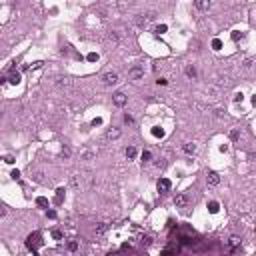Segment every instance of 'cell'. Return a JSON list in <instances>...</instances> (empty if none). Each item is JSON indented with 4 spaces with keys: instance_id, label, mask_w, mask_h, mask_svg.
<instances>
[{
    "instance_id": "8",
    "label": "cell",
    "mask_w": 256,
    "mask_h": 256,
    "mask_svg": "<svg viewBox=\"0 0 256 256\" xmlns=\"http://www.w3.org/2000/svg\"><path fill=\"white\" fill-rule=\"evenodd\" d=\"M112 102H114L116 106H124V104H126V94H124V92H114Z\"/></svg>"
},
{
    "instance_id": "31",
    "label": "cell",
    "mask_w": 256,
    "mask_h": 256,
    "mask_svg": "<svg viewBox=\"0 0 256 256\" xmlns=\"http://www.w3.org/2000/svg\"><path fill=\"white\" fill-rule=\"evenodd\" d=\"M86 58H88L90 62H96V60H98V54H96V52H90V54L86 56Z\"/></svg>"
},
{
    "instance_id": "35",
    "label": "cell",
    "mask_w": 256,
    "mask_h": 256,
    "mask_svg": "<svg viewBox=\"0 0 256 256\" xmlns=\"http://www.w3.org/2000/svg\"><path fill=\"white\" fill-rule=\"evenodd\" d=\"M102 124V118H94V120H92V126H94V128H96V126H100Z\"/></svg>"
},
{
    "instance_id": "5",
    "label": "cell",
    "mask_w": 256,
    "mask_h": 256,
    "mask_svg": "<svg viewBox=\"0 0 256 256\" xmlns=\"http://www.w3.org/2000/svg\"><path fill=\"white\" fill-rule=\"evenodd\" d=\"M156 186H158V192H160V194H164V192H168V190L172 188V182L168 180V178H160Z\"/></svg>"
},
{
    "instance_id": "2",
    "label": "cell",
    "mask_w": 256,
    "mask_h": 256,
    "mask_svg": "<svg viewBox=\"0 0 256 256\" xmlns=\"http://www.w3.org/2000/svg\"><path fill=\"white\" fill-rule=\"evenodd\" d=\"M206 182H208V186H218V184H220L218 172H214V170H208V174H206Z\"/></svg>"
},
{
    "instance_id": "30",
    "label": "cell",
    "mask_w": 256,
    "mask_h": 256,
    "mask_svg": "<svg viewBox=\"0 0 256 256\" xmlns=\"http://www.w3.org/2000/svg\"><path fill=\"white\" fill-rule=\"evenodd\" d=\"M10 176H12V180H20V170H12Z\"/></svg>"
},
{
    "instance_id": "18",
    "label": "cell",
    "mask_w": 256,
    "mask_h": 256,
    "mask_svg": "<svg viewBox=\"0 0 256 256\" xmlns=\"http://www.w3.org/2000/svg\"><path fill=\"white\" fill-rule=\"evenodd\" d=\"M230 36H232V40H234V42H238V40H242V38H244V32H240V30H234Z\"/></svg>"
},
{
    "instance_id": "10",
    "label": "cell",
    "mask_w": 256,
    "mask_h": 256,
    "mask_svg": "<svg viewBox=\"0 0 256 256\" xmlns=\"http://www.w3.org/2000/svg\"><path fill=\"white\" fill-rule=\"evenodd\" d=\"M184 72H186V76H188V78H196V76H198V70H196V66H194V64H188Z\"/></svg>"
},
{
    "instance_id": "20",
    "label": "cell",
    "mask_w": 256,
    "mask_h": 256,
    "mask_svg": "<svg viewBox=\"0 0 256 256\" xmlns=\"http://www.w3.org/2000/svg\"><path fill=\"white\" fill-rule=\"evenodd\" d=\"M152 136H156V138H164V130L156 126V128H152Z\"/></svg>"
},
{
    "instance_id": "23",
    "label": "cell",
    "mask_w": 256,
    "mask_h": 256,
    "mask_svg": "<svg viewBox=\"0 0 256 256\" xmlns=\"http://www.w3.org/2000/svg\"><path fill=\"white\" fill-rule=\"evenodd\" d=\"M68 250L76 252V250H78V242H76V240H70V242H68Z\"/></svg>"
},
{
    "instance_id": "28",
    "label": "cell",
    "mask_w": 256,
    "mask_h": 256,
    "mask_svg": "<svg viewBox=\"0 0 256 256\" xmlns=\"http://www.w3.org/2000/svg\"><path fill=\"white\" fill-rule=\"evenodd\" d=\"M238 138H240V132L238 130H230V140H234V142H236Z\"/></svg>"
},
{
    "instance_id": "21",
    "label": "cell",
    "mask_w": 256,
    "mask_h": 256,
    "mask_svg": "<svg viewBox=\"0 0 256 256\" xmlns=\"http://www.w3.org/2000/svg\"><path fill=\"white\" fill-rule=\"evenodd\" d=\"M220 48H222V40H220V38H214V40H212V50H220Z\"/></svg>"
},
{
    "instance_id": "34",
    "label": "cell",
    "mask_w": 256,
    "mask_h": 256,
    "mask_svg": "<svg viewBox=\"0 0 256 256\" xmlns=\"http://www.w3.org/2000/svg\"><path fill=\"white\" fill-rule=\"evenodd\" d=\"M46 216H48V218H52V220H54V218H56V212H54V210H46Z\"/></svg>"
},
{
    "instance_id": "22",
    "label": "cell",
    "mask_w": 256,
    "mask_h": 256,
    "mask_svg": "<svg viewBox=\"0 0 256 256\" xmlns=\"http://www.w3.org/2000/svg\"><path fill=\"white\" fill-rule=\"evenodd\" d=\"M150 158H152V154H150V150H144V152H142V164H146V162H150Z\"/></svg>"
},
{
    "instance_id": "6",
    "label": "cell",
    "mask_w": 256,
    "mask_h": 256,
    "mask_svg": "<svg viewBox=\"0 0 256 256\" xmlns=\"http://www.w3.org/2000/svg\"><path fill=\"white\" fill-rule=\"evenodd\" d=\"M194 6H196L200 12H206V10L212 6V0H194Z\"/></svg>"
},
{
    "instance_id": "33",
    "label": "cell",
    "mask_w": 256,
    "mask_h": 256,
    "mask_svg": "<svg viewBox=\"0 0 256 256\" xmlns=\"http://www.w3.org/2000/svg\"><path fill=\"white\" fill-rule=\"evenodd\" d=\"M156 84H158V86H166L168 80H166V78H158V80H156Z\"/></svg>"
},
{
    "instance_id": "37",
    "label": "cell",
    "mask_w": 256,
    "mask_h": 256,
    "mask_svg": "<svg viewBox=\"0 0 256 256\" xmlns=\"http://www.w3.org/2000/svg\"><path fill=\"white\" fill-rule=\"evenodd\" d=\"M214 114H216V116H218V118H220V116H224V110H220V108H216V110H214Z\"/></svg>"
},
{
    "instance_id": "11",
    "label": "cell",
    "mask_w": 256,
    "mask_h": 256,
    "mask_svg": "<svg viewBox=\"0 0 256 256\" xmlns=\"http://www.w3.org/2000/svg\"><path fill=\"white\" fill-rule=\"evenodd\" d=\"M120 134H122V130H120V128H110L106 136H108L110 140H116V138H120Z\"/></svg>"
},
{
    "instance_id": "36",
    "label": "cell",
    "mask_w": 256,
    "mask_h": 256,
    "mask_svg": "<svg viewBox=\"0 0 256 256\" xmlns=\"http://www.w3.org/2000/svg\"><path fill=\"white\" fill-rule=\"evenodd\" d=\"M42 64H44V62H42V60H38V62H34V64H32V70H36V68H40Z\"/></svg>"
},
{
    "instance_id": "24",
    "label": "cell",
    "mask_w": 256,
    "mask_h": 256,
    "mask_svg": "<svg viewBox=\"0 0 256 256\" xmlns=\"http://www.w3.org/2000/svg\"><path fill=\"white\" fill-rule=\"evenodd\" d=\"M166 30H168V26H166V24H158V26H156V30H154V32H156V34H164Z\"/></svg>"
},
{
    "instance_id": "16",
    "label": "cell",
    "mask_w": 256,
    "mask_h": 256,
    "mask_svg": "<svg viewBox=\"0 0 256 256\" xmlns=\"http://www.w3.org/2000/svg\"><path fill=\"white\" fill-rule=\"evenodd\" d=\"M36 206H40V208H48V198L38 196V198H36Z\"/></svg>"
},
{
    "instance_id": "38",
    "label": "cell",
    "mask_w": 256,
    "mask_h": 256,
    "mask_svg": "<svg viewBox=\"0 0 256 256\" xmlns=\"http://www.w3.org/2000/svg\"><path fill=\"white\" fill-rule=\"evenodd\" d=\"M250 66H252V60H250V58L244 60V68H250Z\"/></svg>"
},
{
    "instance_id": "15",
    "label": "cell",
    "mask_w": 256,
    "mask_h": 256,
    "mask_svg": "<svg viewBox=\"0 0 256 256\" xmlns=\"http://www.w3.org/2000/svg\"><path fill=\"white\" fill-rule=\"evenodd\" d=\"M126 158H128V160H134L136 158V148L134 146H128V148H126Z\"/></svg>"
},
{
    "instance_id": "19",
    "label": "cell",
    "mask_w": 256,
    "mask_h": 256,
    "mask_svg": "<svg viewBox=\"0 0 256 256\" xmlns=\"http://www.w3.org/2000/svg\"><path fill=\"white\" fill-rule=\"evenodd\" d=\"M140 244H142L144 248H148L152 244V236H142V238H140Z\"/></svg>"
},
{
    "instance_id": "27",
    "label": "cell",
    "mask_w": 256,
    "mask_h": 256,
    "mask_svg": "<svg viewBox=\"0 0 256 256\" xmlns=\"http://www.w3.org/2000/svg\"><path fill=\"white\" fill-rule=\"evenodd\" d=\"M124 124H128V126H130V124H134V118H132L130 114H124Z\"/></svg>"
},
{
    "instance_id": "32",
    "label": "cell",
    "mask_w": 256,
    "mask_h": 256,
    "mask_svg": "<svg viewBox=\"0 0 256 256\" xmlns=\"http://www.w3.org/2000/svg\"><path fill=\"white\" fill-rule=\"evenodd\" d=\"M242 100H244V94L242 92H236L234 94V102H242Z\"/></svg>"
},
{
    "instance_id": "12",
    "label": "cell",
    "mask_w": 256,
    "mask_h": 256,
    "mask_svg": "<svg viewBox=\"0 0 256 256\" xmlns=\"http://www.w3.org/2000/svg\"><path fill=\"white\" fill-rule=\"evenodd\" d=\"M218 210H220V204L216 200H210L208 202V212H210V214H216Z\"/></svg>"
},
{
    "instance_id": "7",
    "label": "cell",
    "mask_w": 256,
    "mask_h": 256,
    "mask_svg": "<svg viewBox=\"0 0 256 256\" xmlns=\"http://www.w3.org/2000/svg\"><path fill=\"white\" fill-rule=\"evenodd\" d=\"M174 204H176V208H184L188 204V196L186 194H176L174 196Z\"/></svg>"
},
{
    "instance_id": "26",
    "label": "cell",
    "mask_w": 256,
    "mask_h": 256,
    "mask_svg": "<svg viewBox=\"0 0 256 256\" xmlns=\"http://www.w3.org/2000/svg\"><path fill=\"white\" fill-rule=\"evenodd\" d=\"M238 244H240V238H238V236H232V238H230V246H232V248H236Z\"/></svg>"
},
{
    "instance_id": "25",
    "label": "cell",
    "mask_w": 256,
    "mask_h": 256,
    "mask_svg": "<svg viewBox=\"0 0 256 256\" xmlns=\"http://www.w3.org/2000/svg\"><path fill=\"white\" fill-rule=\"evenodd\" d=\"M52 238H54V240H62V232H60L58 228H54V230H52Z\"/></svg>"
},
{
    "instance_id": "39",
    "label": "cell",
    "mask_w": 256,
    "mask_h": 256,
    "mask_svg": "<svg viewBox=\"0 0 256 256\" xmlns=\"http://www.w3.org/2000/svg\"><path fill=\"white\" fill-rule=\"evenodd\" d=\"M4 162H6V164H12V162H14V158H12V156H6Z\"/></svg>"
},
{
    "instance_id": "41",
    "label": "cell",
    "mask_w": 256,
    "mask_h": 256,
    "mask_svg": "<svg viewBox=\"0 0 256 256\" xmlns=\"http://www.w3.org/2000/svg\"><path fill=\"white\" fill-rule=\"evenodd\" d=\"M252 104H254V106H256V96H252Z\"/></svg>"
},
{
    "instance_id": "17",
    "label": "cell",
    "mask_w": 256,
    "mask_h": 256,
    "mask_svg": "<svg viewBox=\"0 0 256 256\" xmlns=\"http://www.w3.org/2000/svg\"><path fill=\"white\" fill-rule=\"evenodd\" d=\"M108 228H110V224H108V222H102L100 226L96 228V234H98V236H102V234H104L106 230H108Z\"/></svg>"
},
{
    "instance_id": "9",
    "label": "cell",
    "mask_w": 256,
    "mask_h": 256,
    "mask_svg": "<svg viewBox=\"0 0 256 256\" xmlns=\"http://www.w3.org/2000/svg\"><path fill=\"white\" fill-rule=\"evenodd\" d=\"M64 192H66L64 188H56V196H54V204L56 206H60L64 202Z\"/></svg>"
},
{
    "instance_id": "4",
    "label": "cell",
    "mask_w": 256,
    "mask_h": 256,
    "mask_svg": "<svg viewBox=\"0 0 256 256\" xmlns=\"http://www.w3.org/2000/svg\"><path fill=\"white\" fill-rule=\"evenodd\" d=\"M142 76H144V68H140V66H134L128 70V78L130 80H140Z\"/></svg>"
},
{
    "instance_id": "13",
    "label": "cell",
    "mask_w": 256,
    "mask_h": 256,
    "mask_svg": "<svg viewBox=\"0 0 256 256\" xmlns=\"http://www.w3.org/2000/svg\"><path fill=\"white\" fill-rule=\"evenodd\" d=\"M8 82H10V84H14V86H16V84L20 82V74H18V72H14V70H12V72H10V74H8Z\"/></svg>"
},
{
    "instance_id": "29",
    "label": "cell",
    "mask_w": 256,
    "mask_h": 256,
    "mask_svg": "<svg viewBox=\"0 0 256 256\" xmlns=\"http://www.w3.org/2000/svg\"><path fill=\"white\" fill-rule=\"evenodd\" d=\"M60 154H62V158H70V148H62V152H60Z\"/></svg>"
},
{
    "instance_id": "40",
    "label": "cell",
    "mask_w": 256,
    "mask_h": 256,
    "mask_svg": "<svg viewBox=\"0 0 256 256\" xmlns=\"http://www.w3.org/2000/svg\"><path fill=\"white\" fill-rule=\"evenodd\" d=\"M156 166H158V168H164V166H166V162H162V160H158V162H156Z\"/></svg>"
},
{
    "instance_id": "14",
    "label": "cell",
    "mask_w": 256,
    "mask_h": 256,
    "mask_svg": "<svg viewBox=\"0 0 256 256\" xmlns=\"http://www.w3.org/2000/svg\"><path fill=\"white\" fill-rule=\"evenodd\" d=\"M182 150H184L186 154H194V152H196V144H192V142H186L184 146H182Z\"/></svg>"
},
{
    "instance_id": "3",
    "label": "cell",
    "mask_w": 256,
    "mask_h": 256,
    "mask_svg": "<svg viewBox=\"0 0 256 256\" xmlns=\"http://www.w3.org/2000/svg\"><path fill=\"white\" fill-rule=\"evenodd\" d=\"M102 82H104L106 86H114V84L118 82V74L116 72H106V74L102 76Z\"/></svg>"
},
{
    "instance_id": "1",
    "label": "cell",
    "mask_w": 256,
    "mask_h": 256,
    "mask_svg": "<svg viewBox=\"0 0 256 256\" xmlns=\"http://www.w3.org/2000/svg\"><path fill=\"white\" fill-rule=\"evenodd\" d=\"M40 246H42V236H40V232H32V234L26 238V248H28L30 252H34V254H36Z\"/></svg>"
}]
</instances>
